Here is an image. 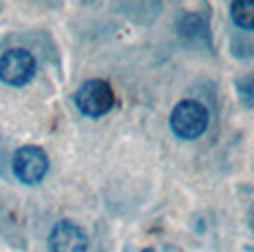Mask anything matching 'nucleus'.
I'll use <instances>...</instances> for the list:
<instances>
[{
	"label": "nucleus",
	"instance_id": "obj_7",
	"mask_svg": "<svg viewBox=\"0 0 254 252\" xmlns=\"http://www.w3.org/2000/svg\"><path fill=\"white\" fill-rule=\"evenodd\" d=\"M237 93H239V100H241L243 106L254 109V71L241 75L237 80Z\"/></svg>",
	"mask_w": 254,
	"mask_h": 252
},
{
	"label": "nucleus",
	"instance_id": "obj_8",
	"mask_svg": "<svg viewBox=\"0 0 254 252\" xmlns=\"http://www.w3.org/2000/svg\"><path fill=\"white\" fill-rule=\"evenodd\" d=\"M248 224H250V228H252V232H254V203H252L250 212H248Z\"/></svg>",
	"mask_w": 254,
	"mask_h": 252
},
{
	"label": "nucleus",
	"instance_id": "obj_10",
	"mask_svg": "<svg viewBox=\"0 0 254 252\" xmlns=\"http://www.w3.org/2000/svg\"><path fill=\"white\" fill-rule=\"evenodd\" d=\"M0 9H2V4H0Z\"/></svg>",
	"mask_w": 254,
	"mask_h": 252
},
{
	"label": "nucleus",
	"instance_id": "obj_9",
	"mask_svg": "<svg viewBox=\"0 0 254 252\" xmlns=\"http://www.w3.org/2000/svg\"><path fill=\"white\" fill-rule=\"evenodd\" d=\"M144 252H155V250H144Z\"/></svg>",
	"mask_w": 254,
	"mask_h": 252
},
{
	"label": "nucleus",
	"instance_id": "obj_6",
	"mask_svg": "<svg viewBox=\"0 0 254 252\" xmlns=\"http://www.w3.org/2000/svg\"><path fill=\"white\" fill-rule=\"evenodd\" d=\"M230 16L239 29L254 31V0H237V2H232Z\"/></svg>",
	"mask_w": 254,
	"mask_h": 252
},
{
	"label": "nucleus",
	"instance_id": "obj_2",
	"mask_svg": "<svg viewBox=\"0 0 254 252\" xmlns=\"http://www.w3.org/2000/svg\"><path fill=\"white\" fill-rule=\"evenodd\" d=\"M75 106L86 118H102L115 106V93L106 80H86L75 91Z\"/></svg>",
	"mask_w": 254,
	"mask_h": 252
},
{
	"label": "nucleus",
	"instance_id": "obj_5",
	"mask_svg": "<svg viewBox=\"0 0 254 252\" xmlns=\"http://www.w3.org/2000/svg\"><path fill=\"white\" fill-rule=\"evenodd\" d=\"M49 248L51 252H86L89 237L73 221H60L53 226L51 235H49Z\"/></svg>",
	"mask_w": 254,
	"mask_h": 252
},
{
	"label": "nucleus",
	"instance_id": "obj_3",
	"mask_svg": "<svg viewBox=\"0 0 254 252\" xmlns=\"http://www.w3.org/2000/svg\"><path fill=\"white\" fill-rule=\"evenodd\" d=\"M36 58L27 49H9L0 56V82L7 86H27L36 77Z\"/></svg>",
	"mask_w": 254,
	"mask_h": 252
},
{
	"label": "nucleus",
	"instance_id": "obj_4",
	"mask_svg": "<svg viewBox=\"0 0 254 252\" xmlns=\"http://www.w3.org/2000/svg\"><path fill=\"white\" fill-rule=\"evenodd\" d=\"M11 168L13 175L18 177V182H22L24 186H36L47 177L49 157L38 146H22L13 153Z\"/></svg>",
	"mask_w": 254,
	"mask_h": 252
},
{
	"label": "nucleus",
	"instance_id": "obj_1",
	"mask_svg": "<svg viewBox=\"0 0 254 252\" xmlns=\"http://www.w3.org/2000/svg\"><path fill=\"white\" fill-rule=\"evenodd\" d=\"M170 128L179 139H197L208 128V109L194 100H182L170 111Z\"/></svg>",
	"mask_w": 254,
	"mask_h": 252
}]
</instances>
